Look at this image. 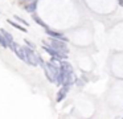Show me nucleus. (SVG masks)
<instances>
[{
  "instance_id": "7",
  "label": "nucleus",
  "mask_w": 123,
  "mask_h": 119,
  "mask_svg": "<svg viewBox=\"0 0 123 119\" xmlns=\"http://www.w3.org/2000/svg\"><path fill=\"white\" fill-rule=\"evenodd\" d=\"M24 8H25V11H28L29 13H35L36 8H37V0H31L28 4L24 5Z\"/></svg>"
},
{
  "instance_id": "9",
  "label": "nucleus",
  "mask_w": 123,
  "mask_h": 119,
  "mask_svg": "<svg viewBox=\"0 0 123 119\" xmlns=\"http://www.w3.org/2000/svg\"><path fill=\"white\" fill-rule=\"evenodd\" d=\"M31 16H32V19H33V20H35L36 23H37L38 25H40V26H43V28H45V29H49V28H48V25H46V24L44 23V21L41 20V19L38 17V16L36 15V13H32V15H31Z\"/></svg>"
},
{
  "instance_id": "4",
  "label": "nucleus",
  "mask_w": 123,
  "mask_h": 119,
  "mask_svg": "<svg viewBox=\"0 0 123 119\" xmlns=\"http://www.w3.org/2000/svg\"><path fill=\"white\" fill-rule=\"evenodd\" d=\"M9 48H11V49L13 50L15 53H16V56L20 58V60H23L24 62H27V54H25L24 46H20V45H19V44H16V42H12Z\"/></svg>"
},
{
  "instance_id": "8",
  "label": "nucleus",
  "mask_w": 123,
  "mask_h": 119,
  "mask_svg": "<svg viewBox=\"0 0 123 119\" xmlns=\"http://www.w3.org/2000/svg\"><path fill=\"white\" fill-rule=\"evenodd\" d=\"M0 32H1V34L4 36L6 41L8 42V46H11L12 42H15V41H13V37H12V34H11V33H8V32H7L6 29H0Z\"/></svg>"
},
{
  "instance_id": "3",
  "label": "nucleus",
  "mask_w": 123,
  "mask_h": 119,
  "mask_svg": "<svg viewBox=\"0 0 123 119\" xmlns=\"http://www.w3.org/2000/svg\"><path fill=\"white\" fill-rule=\"evenodd\" d=\"M24 50H25V54H27V63L32 66H37L38 62H37V53H35L31 48H27L24 46Z\"/></svg>"
},
{
  "instance_id": "11",
  "label": "nucleus",
  "mask_w": 123,
  "mask_h": 119,
  "mask_svg": "<svg viewBox=\"0 0 123 119\" xmlns=\"http://www.w3.org/2000/svg\"><path fill=\"white\" fill-rule=\"evenodd\" d=\"M0 45H1L3 48H9L8 46V42L6 41V38H4V36L1 34V32H0Z\"/></svg>"
},
{
  "instance_id": "12",
  "label": "nucleus",
  "mask_w": 123,
  "mask_h": 119,
  "mask_svg": "<svg viewBox=\"0 0 123 119\" xmlns=\"http://www.w3.org/2000/svg\"><path fill=\"white\" fill-rule=\"evenodd\" d=\"M15 19H16V20H17V21H20V23H21V24H24V25H28V23H27V21H25V20H24V19H21V17H19V16H15Z\"/></svg>"
},
{
  "instance_id": "10",
  "label": "nucleus",
  "mask_w": 123,
  "mask_h": 119,
  "mask_svg": "<svg viewBox=\"0 0 123 119\" xmlns=\"http://www.w3.org/2000/svg\"><path fill=\"white\" fill-rule=\"evenodd\" d=\"M7 21H8V24H11L12 26H15V28L19 29V31H21V32H27V28H25V26H21L20 24H17V23H15V21H12L11 19H8Z\"/></svg>"
},
{
  "instance_id": "5",
  "label": "nucleus",
  "mask_w": 123,
  "mask_h": 119,
  "mask_svg": "<svg viewBox=\"0 0 123 119\" xmlns=\"http://www.w3.org/2000/svg\"><path fill=\"white\" fill-rule=\"evenodd\" d=\"M46 34L48 36H50V38H54V40H61V41H68V37H65L62 33H60V32H56V31H52V29H45Z\"/></svg>"
},
{
  "instance_id": "14",
  "label": "nucleus",
  "mask_w": 123,
  "mask_h": 119,
  "mask_svg": "<svg viewBox=\"0 0 123 119\" xmlns=\"http://www.w3.org/2000/svg\"><path fill=\"white\" fill-rule=\"evenodd\" d=\"M118 3H119L120 7H123V0H118Z\"/></svg>"
},
{
  "instance_id": "13",
  "label": "nucleus",
  "mask_w": 123,
  "mask_h": 119,
  "mask_svg": "<svg viewBox=\"0 0 123 119\" xmlns=\"http://www.w3.org/2000/svg\"><path fill=\"white\" fill-rule=\"evenodd\" d=\"M25 42H27V44L29 45V48H31V49H33V48H35V44H33V42H31L29 40H25Z\"/></svg>"
},
{
  "instance_id": "2",
  "label": "nucleus",
  "mask_w": 123,
  "mask_h": 119,
  "mask_svg": "<svg viewBox=\"0 0 123 119\" xmlns=\"http://www.w3.org/2000/svg\"><path fill=\"white\" fill-rule=\"evenodd\" d=\"M44 45H45V46H43L44 50H45L46 53H49V54L52 56V58H54V60H57V61H62V60H65V58H68L66 54H64V53H60V52H57V50H54L53 48H50L45 41H44Z\"/></svg>"
},
{
  "instance_id": "1",
  "label": "nucleus",
  "mask_w": 123,
  "mask_h": 119,
  "mask_svg": "<svg viewBox=\"0 0 123 119\" xmlns=\"http://www.w3.org/2000/svg\"><path fill=\"white\" fill-rule=\"evenodd\" d=\"M49 42H50V48H53L54 50H57V52H60V53H64V54H68L69 49H68L66 42H65V41L50 38V40H49Z\"/></svg>"
},
{
  "instance_id": "6",
  "label": "nucleus",
  "mask_w": 123,
  "mask_h": 119,
  "mask_svg": "<svg viewBox=\"0 0 123 119\" xmlns=\"http://www.w3.org/2000/svg\"><path fill=\"white\" fill-rule=\"evenodd\" d=\"M69 89H70V86H68V85H62V87L58 90V93H57V97H56L57 102H61L62 99H65V97H66Z\"/></svg>"
}]
</instances>
